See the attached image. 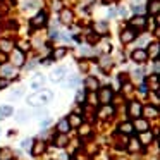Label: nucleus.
I'll list each match as a JSON object with an SVG mask.
<instances>
[{
	"mask_svg": "<svg viewBox=\"0 0 160 160\" xmlns=\"http://www.w3.org/2000/svg\"><path fill=\"white\" fill-rule=\"evenodd\" d=\"M52 98H53V93L50 90H42V91H36V93L29 95V97H28V103L33 105V107H38V105L48 103Z\"/></svg>",
	"mask_w": 160,
	"mask_h": 160,
	"instance_id": "nucleus-1",
	"label": "nucleus"
},
{
	"mask_svg": "<svg viewBox=\"0 0 160 160\" xmlns=\"http://www.w3.org/2000/svg\"><path fill=\"white\" fill-rule=\"evenodd\" d=\"M143 107H141V103H138V102H131L129 103V107H128V114L131 115L132 119H139V115L143 114Z\"/></svg>",
	"mask_w": 160,
	"mask_h": 160,
	"instance_id": "nucleus-2",
	"label": "nucleus"
},
{
	"mask_svg": "<svg viewBox=\"0 0 160 160\" xmlns=\"http://www.w3.org/2000/svg\"><path fill=\"white\" fill-rule=\"evenodd\" d=\"M98 100H100L103 105L110 103V100H112V90L110 88H102L100 93H98Z\"/></svg>",
	"mask_w": 160,
	"mask_h": 160,
	"instance_id": "nucleus-3",
	"label": "nucleus"
},
{
	"mask_svg": "<svg viewBox=\"0 0 160 160\" xmlns=\"http://www.w3.org/2000/svg\"><path fill=\"white\" fill-rule=\"evenodd\" d=\"M129 24L132 26V28H138V29H143L146 24V19L143 18V16H136V18H132L131 21H129Z\"/></svg>",
	"mask_w": 160,
	"mask_h": 160,
	"instance_id": "nucleus-4",
	"label": "nucleus"
},
{
	"mask_svg": "<svg viewBox=\"0 0 160 160\" xmlns=\"http://www.w3.org/2000/svg\"><path fill=\"white\" fill-rule=\"evenodd\" d=\"M146 59H148V55H146L145 50L138 48V50H134V52H132V60H136V62H145Z\"/></svg>",
	"mask_w": 160,
	"mask_h": 160,
	"instance_id": "nucleus-5",
	"label": "nucleus"
},
{
	"mask_svg": "<svg viewBox=\"0 0 160 160\" xmlns=\"http://www.w3.org/2000/svg\"><path fill=\"white\" fill-rule=\"evenodd\" d=\"M132 128L138 129V132H145L146 129H148V122H146L145 119H134V124H132Z\"/></svg>",
	"mask_w": 160,
	"mask_h": 160,
	"instance_id": "nucleus-6",
	"label": "nucleus"
},
{
	"mask_svg": "<svg viewBox=\"0 0 160 160\" xmlns=\"http://www.w3.org/2000/svg\"><path fill=\"white\" fill-rule=\"evenodd\" d=\"M12 62H14V66H22L24 64V55H22L21 50H14V53H12Z\"/></svg>",
	"mask_w": 160,
	"mask_h": 160,
	"instance_id": "nucleus-7",
	"label": "nucleus"
},
{
	"mask_svg": "<svg viewBox=\"0 0 160 160\" xmlns=\"http://www.w3.org/2000/svg\"><path fill=\"white\" fill-rule=\"evenodd\" d=\"M134 36H136V33L132 31V29H126V31H122L121 40H122V43H129V42L134 40Z\"/></svg>",
	"mask_w": 160,
	"mask_h": 160,
	"instance_id": "nucleus-8",
	"label": "nucleus"
},
{
	"mask_svg": "<svg viewBox=\"0 0 160 160\" xmlns=\"http://www.w3.org/2000/svg\"><path fill=\"white\" fill-rule=\"evenodd\" d=\"M69 122H67V119H60L59 124H57V129H59L60 134H66V132H69Z\"/></svg>",
	"mask_w": 160,
	"mask_h": 160,
	"instance_id": "nucleus-9",
	"label": "nucleus"
},
{
	"mask_svg": "<svg viewBox=\"0 0 160 160\" xmlns=\"http://www.w3.org/2000/svg\"><path fill=\"white\" fill-rule=\"evenodd\" d=\"M45 24V14H38L31 19V26L33 28H40V26Z\"/></svg>",
	"mask_w": 160,
	"mask_h": 160,
	"instance_id": "nucleus-10",
	"label": "nucleus"
},
{
	"mask_svg": "<svg viewBox=\"0 0 160 160\" xmlns=\"http://www.w3.org/2000/svg\"><path fill=\"white\" fill-rule=\"evenodd\" d=\"M43 150H45V143L36 141L35 145H33V148H31V153L33 155H40V153H43Z\"/></svg>",
	"mask_w": 160,
	"mask_h": 160,
	"instance_id": "nucleus-11",
	"label": "nucleus"
},
{
	"mask_svg": "<svg viewBox=\"0 0 160 160\" xmlns=\"http://www.w3.org/2000/svg\"><path fill=\"white\" fill-rule=\"evenodd\" d=\"M12 112H14V108H12L11 105H0V117L2 119L7 117V115H11Z\"/></svg>",
	"mask_w": 160,
	"mask_h": 160,
	"instance_id": "nucleus-12",
	"label": "nucleus"
},
{
	"mask_svg": "<svg viewBox=\"0 0 160 160\" xmlns=\"http://www.w3.org/2000/svg\"><path fill=\"white\" fill-rule=\"evenodd\" d=\"M60 21H62L64 24H69V22L72 21V12L71 11H62L60 12Z\"/></svg>",
	"mask_w": 160,
	"mask_h": 160,
	"instance_id": "nucleus-13",
	"label": "nucleus"
},
{
	"mask_svg": "<svg viewBox=\"0 0 160 160\" xmlns=\"http://www.w3.org/2000/svg\"><path fill=\"white\" fill-rule=\"evenodd\" d=\"M158 11H160V2L158 0H152L148 4V12L150 14H157Z\"/></svg>",
	"mask_w": 160,
	"mask_h": 160,
	"instance_id": "nucleus-14",
	"label": "nucleus"
},
{
	"mask_svg": "<svg viewBox=\"0 0 160 160\" xmlns=\"http://www.w3.org/2000/svg\"><path fill=\"white\" fill-rule=\"evenodd\" d=\"M64 74H66V67H59L57 71H53V72H52V79L53 81H60L64 78Z\"/></svg>",
	"mask_w": 160,
	"mask_h": 160,
	"instance_id": "nucleus-15",
	"label": "nucleus"
},
{
	"mask_svg": "<svg viewBox=\"0 0 160 160\" xmlns=\"http://www.w3.org/2000/svg\"><path fill=\"white\" fill-rule=\"evenodd\" d=\"M84 84H86V88H88L90 91H95V90H97V86H98V81L95 79V78H86Z\"/></svg>",
	"mask_w": 160,
	"mask_h": 160,
	"instance_id": "nucleus-16",
	"label": "nucleus"
},
{
	"mask_svg": "<svg viewBox=\"0 0 160 160\" xmlns=\"http://www.w3.org/2000/svg\"><path fill=\"white\" fill-rule=\"evenodd\" d=\"M67 122H69V126H72V128H79V126L83 124V121H81L79 115H71Z\"/></svg>",
	"mask_w": 160,
	"mask_h": 160,
	"instance_id": "nucleus-17",
	"label": "nucleus"
},
{
	"mask_svg": "<svg viewBox=\"0 0 160 160\" xmlns=\"http://www.w3.org/2000/svg\"><path fill=\"white\" fill-rule=\"evenodd\" d=\"M107 22L105 21H102V22H97V24H95V31L97 33H102V35H105V33H107Z\"/></svg>",
	"mask_w": 160,
	"mask_h": 160,
	"instance_id": "nucleus-18",
	"label": "nucleus"
},
{
	"mask_svg": "<svg viewBox=\"0 0 160 160\" xmlns=\"http://www.w3.org/2000/svg\"><path fill=\"white\" fill-rule=\"evenodd\" d=\"M112 112H114V108H112V107H110V105H105V107H103V108H102V110H100V112H98V117H100V119H103V117H105V115H110V114H112Z\"/></svg>",
	"mask_w": 160,
	"mask_h": 160,
	"instance_id": "nucleus-19",
	"label": "nucleus"
},
{
	"mask_svg": "<svg viewBox=\"0 0 160 160\" xmlns=\"http://www.w3.org/2000/svg\"><path fill=\"white\" fill-rule=\"evenodd\" d=\"M43 83H45V78H43V76H36V79L31 81V88H33V90H38Z\"/></svg>",
	"mask_w": 160,
	"mask_h": 160,
	"instance_id": "nucleus-20",
	"label": "nucleus"
},
{
	"mask_svg": "<svg viewBox=\"0 0 160 160\" xmlns=\"http://www.w3.org/2000/svg\"><path fill=\"white\" fill-rule=\"evenodd\" d=\"M141 112H145V115H148V117H157L158 115V110L155 107H145V110Z\"/></svg>",
	"mask_w": 160,
	"mask_h": 160,
	"instance_id": "nucleus-21",
	"label": "nucleus"
},
{
	"mask_svg": "<svg viewBox=\"0 0 160 160\" xmlns=\"http://www.w3.org/2000/svg\"><path fill=\"white\" fill-rule=\"evenodd\" d=\"M0 48L4 50V52H11L12 50V43L9 40H0Z\"/></svg>",
	"mask_w": 160,
	"mask_h": 160,
	"instance_id": "nucleus-22",
	"label": "nucleus"
},
{
	"mask_svg": "<svg viewBox=\"0 0 160 160\" xmlns=\"http://www.w3.org/2000/svg\"><path fill=\"white\" fill-rule=\"evenodd\" d=\"M139 146H141V143H139V139H136V138H131V141H129V150H131V152H136V150H139Z\"/></svg>",
	"mask_w": 160,
	"mask_h": 160,
	"instance_id": "nucleus-23",
	"label": "nucleus"
},
{
	"mask_svg": "<svg viewBox=\"0 0 160 160\" xmlns=\"http://www.w3.org/2000/svg\"><path fill=\"white\" fill-rule=\"evenodd\" d=\"M132 124H129V122H126V124H121V128H119V131H122V132H126V134H131L132 132Z\"/></svg>",
	"mask_w": 160,
	"mask_h": 160,
	"instance_id": "nucleus-24",
	"label": "nucleus"
},
{
	"mask_svg": "<svg viewBox=\"0 0 160 160\" xmlns=\"http://www.w3.org/2000/svg\"><path fill=\"white\" fill-rule=\"evenodd\" d=\"M0 72H2V76H12V74H14V67L12 66H4L2 69H0Z\"/></svg>",
	"mask_w": 160,
	"mask_h": 160,
	"instance_id": "nucleus-25",
	"label": "nucleus"
},
{
	"mask_svg": "<svg viewBox=\"0 0 160 160\" xmlns=\"http://www.w3.org/2000/svg\"><path fill=\"white\" fill-rule=\"evenodd\" d=\"M11 157H12L11 150H7V148L0 150V160H11Z\"/></svg>",
	"mask_w": 160,
	"mask_h": 160,
	"instance_id": "nucleus-26",
	"label": "nucleus"
},
{
	"mask_svg": "<svg viewBox=\"0 0 160 160\" xmlns=\"http://www.w3.org/2000/svg\"><path fill=\"white\" fill-rule=\"evenodd\" d=\"M146 55H152V57H157V55H158V43H153V45H150V52H146Z\"/></svg>",
	"mask_w": 160,
	"mask_h": 160,
	"instance_id": "nucleus-27",
	"label": "nucleus"
},
{
	"mask_svg": "<svg viewBox=\"0 0 160 160\" xmlns=\"http://www.w3.org/2000/svg\"><path fill=\"white\" fill-rule=\"evenodd\" d=\"M152 138H153V136L152 134H150V132H139V139H141V141L143 143H148V141H152Z\"/></svg>",
	"mask_w": 160,
	"mask_h": 160,
	"instance_id": "nucleus-28",
	"label": "nucleus"
},
{
	"mask_svg": "<svg viewBox=\"0 0 160 160\" xmlns=\"http://www.w3.org/2000/svg\"><path fill=\"white\" fill-rule=\"evenodd\" d=\"M66 143H67V138H66V134H60L59 138H57V145H59L60 148H64V146H66Z\"/></svg>",
	"mask_w": 160,
	"mask_h": 160,
	"instance_id": "nucleus-29",
	"label": "nucleus"
},
{
	"mask_svg": "<svg viewBox=\"0 0 160 160\" xmlns=\"http://www.w3.org/2000/svg\"><path fill=\"white\" fill-rule=\"evenodd\" d=\"M66 52H67L66 48H59L57 52H53V59H62V57L66 55Z\"/></svg>",
	"mask_w": 160,
	"mask_h": 160,
	"instance_id": "nucleus-30",
	"label": "nucleus"
},
{
	"mask_svg": "<svg viewBox=\"0 0 160 160\" xmlns=\"http://www.w3.org/2000/svg\"><path fill=\"white\" fill-rule=\"evenodd\" d=\"M31 145H33V141H31V139H22V141H21V146H22L24 150L31 148Z\"/></svg>",
	"mask_w": 160,
	"mask_h": 160,
	"instance_id": "nucleus-31",
	"label": "nucleus"
},
{
	"mask_svg": "<svg viewBox=\"0 0 160 160\" xmlns=\"http://www.w3.org/2000/svg\"><path fill=\"white\" fill-rule=\"evenodd\" d=\"M59 31H57V29L55 28H52V29H50V38H59Z\"/></svg>",
	"mask_w": 160,
	"mask_h": 160,
	"instance_id": "nucleus-32",
	"label": "nucleus"
},
{
	"mask_svg": "<svg viewBox=\"0 0 160 160\" xmlns=\"http://www.w3.org/2000/svg\"><path fill=\"white\" fill-rule=\"evenodd\" d=\"M18 121H19V122L26 121V112H19V114H18Z\"/></svg>",
	"mask_w": 160,
	"mask_h": 160,
	"instance_id": "nucleus-33",
	"label": "nucleus"
},
{
	"mask_svg": "<svg viewBox=\"0 0 160 160\" xmlns=\"http://www.w3.org/2000/svg\"><path fill=\"white\" fill-rule=\"evenodd\" d=\"M132 11H134L136 14H141V12H143V7H141V5H132Z\"/></svg>",
	"mask_w": 160,
	"mask_h": 160,
	"instance_id": "nucleus-34",
	"label": "nucleus"
},
{
	"mask_svg": "<svg viewBox=\"0 0 160 160\" xmlns=\"http://www.w3.org/2000/svg\"><path fill=\"white\" fill-rule=\"evenodd\" d=\"M36 9V7H38V5H36V2H33V0H31V2H26V9Z\"/></svg>",
	"mask_w": 160,
	"mask_h": 160,
	"instance_id": "nucleus-35",
	"label": "nucleus"
},
{
	"mask_svg": "<svg viewBox=\"0 0 160 160\" xmlns=\"http://www.w3.org/2000/svg\"><path fill=\"white\" fill-rule=\"evenodd\" d=\"M102 67H103V69H107V67H108V59H107V57H103V60H102Z\"/></svg>",
	"mask_w": 160,
	"mask_h": 160,
	"instance_id": "nucleus-36",
	"label": "nucleus"
},
{
	"mask_svg": "<svg viewBox=\"0 0 160 160\" xmlns=\"http://www.w3.org/2000/svg\"><path fill=\"white\" fill-rule=\"evenodd\" d=\"M50 122H52V119H50V117H45V119H43V122H42V126H48Z\"/></svg>",
	"mask_w": 160,
	"mask_h": 160,
	"instance_id": "nucleus-37",
	"label": "nucleus"
},
{
	"mask_svg": "<svg viewBox=\"0 0 160 160\" xmlns=\"http://www.w3.org/2000/svg\"><path fill=\"white\" fill-rule=\"evenodd\" d=\"M76 100H78V102L84 100V93H81V91H79V93H78V97H76Z\"/></svg>",
	"mask_w": 160,
	"mask_h": 160,
	"instance_id": "nucleus-38",
	"label": "nucleus"
},
{
	"mask_svg": "<svg viewBox=\"0 0 160 160\" xmlns=\"http://www.w3.org/2000/svg\"><path fill=\"white\" fill-rule=\"evenodd\" d=\"M5 86H7V81L2 79V81H0V88H5Z\"/></svg>",
	"mask_w": 160,
	"mask_h": 160,
	"instance_id": "nucleus-39",
	"label": "nucleus"
},
{
	"mask_svg": "<svg viewBox=\"0 0 160 160\" xmlns=\"http://www.w3.org/2000/svg\"><path fill=\"white\" fill-rule=\"evenodd\" d=\"M153 69H155V74L158 72V60H155V66H153Z\"/></svg>",
	"mask_w": 160,
	"mask_h": 160,
	"instance_id": "nucleus-40",
	"label": "nucleus"
},
{
	"mask_svg": "<svg viewBox=\"0 0 160 160\" xmlns=\"http://www.w3.org/2000/svg\"><path fill=\"white\" fill-rule=\"evenodd\" d=\"M35 67H36V62H31V64L28 66V69H35Z\"/></svg>",
	"mask_w": 160,
	"mask_h": 160,
	"instance_id": "nucleus-41",
	"label": "nucleus"
},
{
	"mask_svg": "<svg viewBox=\"0 0 160 160\" xmlns=\"http://www.w3.org/2000/svg\"><path fill=\"white\" fill-rule=\"evenodd\" d=\"M53 9H60V2H55V4H53Z\"/></svg>",
	"mask_w": 160,
	"mask_h": 160,
	"instance_id": "nucleus-42",
	"label": "nucleus"
}]
</instances>
